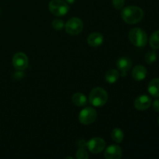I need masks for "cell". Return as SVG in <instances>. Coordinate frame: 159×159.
Wrapping results in <instances>:
<instances>
[{"label":"cell","mask_w":159,"mask_h":159,"mask_svg":"<svg viewBox=\"0 0 159 159\" xmlns=\"http://www.w3.org/2000/svg\"><path fill=\"white\" fill-rule=\"evenodd\" d=\"M116 64L118 69L120 70V75L122 77H126L127 75V71L130 69L132 66V62L130 59L126 57H120L116 61Z\"/></svg>","instance_id":"30bf717a"},{"label":"cell","mask_w":159,"mask_h":159,"mask_svg":"<svg viewBox=\"0 0 159 159\" xmlns=\"http://www.w3.org/2000/svg\"><path fill=\"white\" fill-rule=\"evenodd\" d=\"M158 125H159V117H158Z\"/></svg>","instance_id":"4316f807"},{"label":"cell","mask_w":159,"mask_h":159,"mask_svg":"<svg viewBox=\"0 0 159 159\" xmlns=\"http://www.w3.org/2000/svg\"><path fill=\"white\" fill-rule=\"evenodd\" d=\"M87 148L93 154H99L105 149L106 142L101 138H93L87 143Z\"/></svg>","instance_id":"ba28073f"},{"label":"cell","mask_w":159,"mask_h":159,"mask_svg":"<svg viewBox=\"0 0 159 159\" xmlns=\"http://www.w3.org/2000/svg\"><path fill=\"white\" fill-rule=\"evenodd\" d=\"M76 158L78 159H88L89 154L84 148H79L76 153Z\"/></svg>","instance_id":"44dd1931"},{"label":"cell","mask_w":159,"mask_h":159,"mask_svg":"<svg viewBox=\"0 0 159 159\" xmlns=\"http://www.w3.org/2000/svg\"><path fill=\"white\" fill-rule=\"evenodd\" d=\"M87 41H88L89 46L93 47V48H98L103 42V36L100 33H93V34H90L89 35Z\"/></svg>","instance_id":"7c38bea8"},{"label":"cell","mask_w":159,"mask_h":159,"mask_svg":"<svg viewBox=\"0 0 159 159\" xmlns=\"http://www.w3.org/2000/svg\"><path fill=\"white\" fill-rule=\"evenodd\" d=\"M151 105H152V99L147 95H141L138 96L134 101V107L140 111L148 110Z\"/></svg>","instance_id":"9c48e42d"},{"label":"cell","mask_w":159,"mask_h":159,"mask_svg":"<svg viewBox=\"0 0 159 159\" xmlns=\"http://www.w3.org/2000/svg\"><path fill=\"white\" fill-rule=\"evenodd\" d=\"M12 65L14 68L20 71H24L28 68L29 60L26 54L23 52H18L12 57Z\"/></svg>","instance_id":"52a82bcc"},{"label":"cell","mask_w":159,"mask_h":159,"mask_svg":"<svg viewBox=\"0 0 159 159\" xmlns=\"http://www.w3.org/2000/svg\"><path fill=\"white\" fill-rule=\"evenodd\" d=\"M18 71H16L14 77H15V79H16V78L17 79H22L24 76V74L23 73V71H20V70H18Z\"/></svg>","instance_id":"d4e9b609"},{"label":"cell","mask_w":159,"mask_h":159,"mask_svg":"<svg viewBox=\"0 0 159 159\" xmlns=\"http://www.w3.org/2000/svg\"><path fill=\"white\" fill-rule=\"evenodd\" d=\"M83 23L78 17L71 18L65 25V31L71 36H76L80 34L83 30Z\"/></svg>","instance_id":"8992f818"},{"label":"cell","mask_w":159,"mask_h":159,"mask_svg":"<svg viewBox=\"0 0 159 159\" xmlns=\"http://www.w3.org/2000/svg\"><path fill=\"white\" fill-rule=\"evenodd\" d=\"M153 109L155 112L159 113V99H156L153 102Z\"/></svg>","instance_id":"cb8c5ba5"},{"label":"cell","mask_w":159,"mask_h":159,"mask_svg":"<svg viewBox=\"0 0 159 159\" xmlns=\"http://www.w3.org/2000/svg\"><path fill=\"white\" fill-rule=\"evenodd\" d=\"M97 118V112L93 107H85L79 114V122L84 125H89L95 122Z\"/></svg>","instance_id":"5b68a950"},{"label":"cell","mask_w":159,"mask_h":159,"mask_svg":"<svg viewBox=\"0 0 159 159\" xmlns=\"http://www.w3.org/2000/svg\"><path fill=\"white\" fill-rule=\"evenodd\" d=\"M65 2L68 4H73V3H75V0H65Z\"/></svg>","instance_id":"484cf974"},{"label":"cell","mask_w":159,"mask_h":159,"mask_svg":"<svg viewBox=\"0 0 159 159\" xmlns=\"http://www.w3.org/2000/svg\"><path fill=\"white\" fill-rule=\"evenodd\" d=\"M111 138L113 141H115L117 144H120L123 141L124 138V134L122 130L120 128H115L113 129V131L111 133Z\"/></svg>","instance_id":"e0dca14e"},{"label":"cell","mask_w":159,"mask_h":159,"mask_svg":"<svg viewBox=\"0 0 159 159\" xmlns=\"http://www.w3.org/2000/svg\"><path fill=\"white\" fill-rule=\"evenodd\" d=\"M144 11L141 8L135 6H127L121 12V17L127 24H136L144 17Z\"/></svg>","instance_id":"6da1fadb"},{"label":"cell","mask_w":159,"mask_h":159,"mask_svg":"<svg viewBox=\"0 0 159 159\" xmlns=\"http://www.w3.org/2000/svg\"><path fill=\"white\" fill-rule=\"evenodd\" d=\"M108 99V94L104 89L101 87L94 88L89 93V102L96 107H101L105 105Z\"/></svg>","instance_id":"7a4b0ae2"},{"label":"cell","mask_w":159,"mask_h":159,"mask_svg":"<svg viewBox=\"0 0 159 159\" xmlns=\"http://www.w3.org/2000/svg\"><path fill=\"white\" fill-rule=\"evenodd\" d=\"M157 60V54L155 51H150L146 54L145 61L148 64H153Z\"/></svg>","instance_id":"d6986e66"},{"label":"cell","mask_w":159,"mask_h":159,"mask_svg":"<svg viewBox=\"0 0 159 159\" xmlns=\"http://www.w3.org/2000/svg\"><path fill=\"white\" fill-rule=\"evenodd\" d=\"M87 143L88 142L85 141V140H79L77 142V144L79 148H85V147H87Z\"/></svg>","instance_id":"603a6c76"},{"label":"cell","mask_w":159,"mask_h":159,"mask_svg":"<svg viewBox=\"0 0 159 159\" xmlns=\"http://www.w3.org/2000/svg\"><path fill=\"white\" fill-rule=\"evenodd\" d=\"M72 102L77 107H84L87 104V98L81 93H75L71 98Z\"/></svg>","instance_id":"9a60e30c"},{"label":"cell","mask_w":159,"mask_h":159,"mask_svg":"<svg viewBox=\"0 0 159 159\" xmlns=\"http://www.w3.org/2000/svg\"><path fill=\"white\" fill-rule=\"evenodd\" d=\"M149 43L154 50L159 49V30L155 31L152 34L149 40Z\"/></svg>","instance_id":"ac0fdd59"},{"label":"cell","mask_w":159,"mask_h":159,"mask_svg":"<svg viewBox=\"0 0 159 159\" xmlns=\"http://www.w3.org/2000/svg\"><path fill=\"white\" fill-rule=\"evenodd\" d=\"M148 91L153 97H159V78L152 79L149 82Z\"/></svg>","instance_id":"5bb4252c"},{"label":"cell","mask_w":159,"mask_h":159,"mask_svg":"<svg viewBox=\"0 0 159 159\" xmlns=\"http://www.w3.org/2000/svg\"><path fill=\"white\" fill-rule=\"evenodd\" d=\"M65 23L61 19H55L52 22V26L55 30H61L65 27Z\"/></svg>","instance_id":"ffe728a7"},{"label":"cell","mask_w":159,"mask_h":159,"mask_svg":"<svg viewBox=\"0 0 159 159\" xmlns=\"http://www.w3.org/2000/svg\"><path fill=\"white\" fill-rule=\"evenodd\" d=\"M132 76H133V79L136 81L144 80L147 76V69L143 65H137L132 71Z\"/></svg>","instance_id":"4fadbf2b"},{"label":"cell","mask_w":159,"mask_h":159,"mask_svg":"<svg viewBox=\"0 0 159 159\" xmlns=\"http://www.w3.org/2000/svg\"><path fill=\"white\" fill-rule=\"evenodd\" d=\"M113 6L116 9H122L125 3V0H112Z\"/></svg>","instance_id":"7402d4cb"},{"label":"cell","mask_w":159,"mask_h":159,"mask_svg":"<svg viewBox=\"0 0 159 159\" xmlns=\"http://www.w3.org/2000/svg\"><path fill=\"white\" fill-rule=\"evenodd\" d=\"M104 157L107 159H120L122 157V150L116 144H112L107 148L104 152Z\"/></svg>","instance_id":"8fae6325"},{"label":"cell","mask_w":159,"mask_h":159,"mask_svg":"<svg viewBox=\"0 0 159 159\" xmlns=\"http://www.w3.org/2000/svg\"><path fill=\"white\" fill-rule=\"evenodd\" d=\"M50 12L56 16L66 15L69 11V6L63 0H51L49 3Z\"/></svg>","instance_id":"277c9868"},{"label":"cell","mask_w":159,"mask_h":159,"mask_svg":"<svg viewBox=\"0 0 159 159\" xmlns=\"http://www.w3.org/2000/svg\"><path fill=\"white\" fill-rule=\"evenodd\" d=\"M129 39L134 46L143 48L148 43V36L144 30L141 28H133L129 32Z\"/></svg>","instance_id":"3957f363"},{"label":"cell","mask_w":159,"mask_h":159,"mask_svg":"<svg viewBox=\"0 0 159 159\" xmlns=\"http://www.w3.org/2000/svg\"><path fill=\"white\" fill-rule=\"evenodd\" d=\"M119 72L115 69H110L107 71L105 75V79L108 83L113 84L119 79Z\"/></svg>","instance_id":"2e32d148"}]
</instances>
